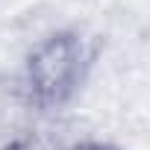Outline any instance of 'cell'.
<instances>
[{
  "instance_id": "1",
  "label": "cell",
  "mask_w": 150,
  "mask_h": 150,
  "mask_svg": "<svg viewBox=\"0 0 150 150\" xmlns=\"http://www.w3.org/2000/svg\"><path fill=\"white\" fill-rule=\"evenodd\" d=\"M91 68V50L83 33L56 30L33 44L21 68V97L35 109H59L77 94Z\"/></svg>"
},
{
  "instance_id": "2",
  "label": "cell",
  "mask_w": 150,
  "mask_h": 150,
  "mask_svg": "<svg viewBox=\"0 0 150 150\" xmlns=\"http://www.w3.org/2000/svg\"><path fill=\"white\" fill-rule=\"evenodd\" d=\"M65 150H118V147H112V144H106V141H80V144L65 147Z\"/></svg>"
}]
</instances>
